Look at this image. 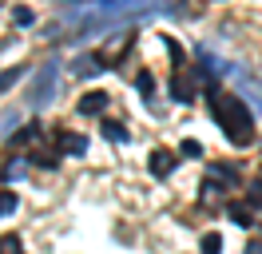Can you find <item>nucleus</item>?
<instances>
[{
  "label": "nucleus",
  "mask_w": 262,
  "mask_h": 254,
  "mask_svg": "<svg viewBox=\"0 0 262 254\" xmlns=\"http://www.w3.org/2000/svg\"><path fill=\"white\" fill-rule=\"evenodd\" d=\"M211 115H214V123L223 127V135H227L234 147H250V143H254V115L246 108V99L223 95V92L211 88Z\"/></svg>",
  "instance_id": "f257e3e1"
},
{
  "label": "nucleus",
  "mask_w": 262,
  "mask_h": 254,
  "mask_svg": "<svg viewBox=\"0 0 262 254\" xmlns=\"http://www.w3.org/2000/svg\"><path fill=\"white\" fill-rule=\"evenodd\" d=\"M103 131H107V139H112V143H123V139H127V131H123L119 123H103Z\"/></svg>",
  "instance_id": "ddd939ff"
},
{
  "label": "nucleus",
  "mask_w": 262,
  "mask_h": 254,
  "mask_svg": "<svg viewBox=\"0 0 262 254\" xmlns=\"http://www.w3.org/2000/svg\"><path fill=\"white\" fill-rule=\"evenodd\" d=\"M0 254H24V250H20V238H16V235L0 238Z\"/></svg>",
  "instance_id": "9d476101"
},
{
  "label": "nucleus",
  "mask_w": 262,
  "mask_h": 254,
  "mask_svg": "<svg viewBox=\"0 0 262 254\" xmlns=\"http://www.w3.org/2000/svg\"><path fill=\"white\" fill-rule=\"evenodd\" d=\"M103 56H80L76 60V76H92V72H103Z\"/></svg>",
  "instance_id": "423d86ee"
},
{
  "label": "nucleus",
  "mask_w": 262,
  "mask_h": 254,
  "mask_svg": "<svg viewBox=\"0 0 262 254\" xmlns=\"http://www.w3.org/2000/svg\"><path fill=\"white\" fill-rule=\"evenodd\" d=\"M246 254H262V242H250V250Z\"/></svg>",
  "instance_id": "dca6fc26"
},
{
  "label": "nucleus",
  "mask_w": 262,
  "mask_h": 254,
  "mask_svg": "<svg viewBox=\"0 0 262 254\" xmlns=\"http://www.w3.org/2000/svg\"><path fill=\"white\" fill-rule=\"evenodd\" d=\"M16 24H32V12H28V8H16Z\"/></svg>",
  "instance_id": "2eb2a0df"
},
{
  "label": "nucleus",
  "mask_w": 262,
  "mask_h": 254,
  "mask_svg": "<svg viewBox=\"0 0 262 254\" xmlns=\"http://www.w3.org/2000/svg\"><path fill=\"white\" fill-rule=\"evenodd\" d=\"M227 215L238 222V226H254V215H250V206H246V203H230Z\"/></svg>",
  "instance_id": "0eeeda50"
},
{
  "label": "nucleus",
  "mask_w": 262,
  "mask_h": 254,
  "mask_svg": "<svg viewBox=\"0 0 262 254\" xmlns=\"http://www.w3.org/2000/svg\"><path fill=\"white\" fill-rule=\"evenodd\" d=\"M56 79H60V68H56V64H44V68H40V76L32 79V92H28V99H32L36 108L52 99V92H56Z\"/></svg>",
  "instance_id": "f03ea898"
},
{
  "label": "nucleus",
  "mask_w": 262,
  "mask_h": 254,
  "mask_svg": "<svg viewBox=\"0 0 262 254\" xmlns=\"http://www.w3.org/2000/svg\"><path fill=\"white\" fill-rule=\"evenodd\" d=\"M56 147H60V151H72V155H83V151H88V139H83V135L60 131V135H56Z\"/></svg>",
  "instance_id": "20e7f679"
},
{
  "label": "nucleus",
  "mask_w": 262,
  "mask_h": 254,
  "mask_svg": "<svg viewBox=\"0 0 262 254\" xmlns=\"http://www.w3.org/2000/svg\"><path fill=\"white\" fill-rule=\"evenodd\" d=\"M20 76H24V68H12V72H4V76H0V92H8V88H12Z\"/></svg>",
  "instance_id": "f8f14e48"
},
{
  "label": "nucleus",
  "mask_w": 262,
  "mask_h": 254,
  "mask_svg": "<svg viewBox=\"0 0 262 254\" xmlns=\"http://www.w3.org/2000/svg\"><path fill=\"white\" fill-rule=\"evenodd\" d=\"M179 151H183V155H187V159H199V155H203V147H199L195 139H187V143H183V147H179Z\"/></svg>",
  "instance_id": "4468645a"
},
{
  "label": "nucleus",
  "mask_w": 262,
  "mask_h": 254,
  "mask_svg": "<svg viewBox=\"0 0 262 254\" xmlns=\"http://www.w3.org/2000/svg\"><path fill=\"white\" fill-rule=\"evenodd\" d=\"M203 254H223V238L207 235V238H203Z\"/></svg>",
  "instance_id": "9b49d317"
},
{
  "label": "nucleus",
  "mask_w": 262,
  "mask_h": 254,
  "mask_svg": "<svg viewBox=\"0 0 262 254\" xmlns=\"http://www.w3.org/2000/svg\"><path fill=\"white\" fill-rule=\"evenodd\" d=\"M171 171H175V155H171V151H151V175H155V179H167Z\"/></svg>",
  "instance_id": "7ed1b4c3"
},
{
  "label": "nucleus",
  "mask_w": 262,
  "mask_h": 254,
  "mask_svg": "<svg viewBox=\"0 0 262 254\" xmlns=\"http://www.w3.org/2000/svg\"><path fill=\"white\" fill-rule=\"evenodd\" d=\"M12 210H16V195H12V190H0V219L12 215Z\"/></svg>",
  "instance_id": "1a4fd4ad"
},
{
  "label": "nucleus",
  "mask_w": 262,
  "mask_h": 254,
  "mask_svg": "<svg viewBox=\"0 0 262 254\" xmlns=\"http://www.w3.org/2000/svg\"><path fill=\"white\" fill-rule=\"evenodd\" d=\"M36 139H40V123H28V127H20L8 143H12V147H24V143H36Z\"/></svg>",
  "instance_id": "6e6552de"
},
{
  "label": "nucleus",
  "mask_w": 262,
  "mask_h": 254,
  "mask_svg": "<svg viewBox=\"0 0 262 254\" xmlns=\"http://www.w3.org/2000/svg\"><path fill=\"white\" fill-rule=\"evenodd\" d=\"M103 108H107V92H88L80 99V111H83V115H99Z\"/></svg>",
  "instance_id": "39448f33"
}]
</instances>
